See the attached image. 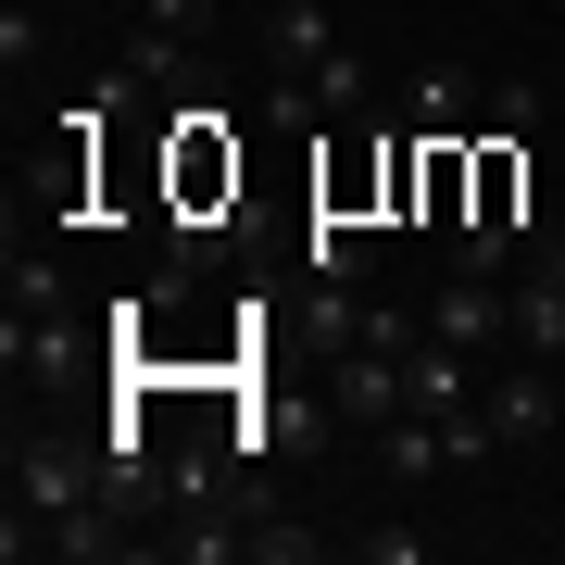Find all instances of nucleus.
Listing matches in <instances>:
<instances>
[{
	"instance_id": "nucleus-1",
	"label": "nucleus",
	"mask_w": 565,
	"mask_h": 565,
	"mask_svg": "<svg viewBox=\"0 0 565 565\" xmlns=\"http://www.w3.org/2000/svg\"><path fill=\"white\" fill-rule=\"evenodd\" d=\"M0 465H13V527H0V553H13V565H25V541H39L51 515L114 503L102 452H88V440H63V427H25V415H13V452H0Z\"/></svg>"
},
{
	"instance_id": "nucleus-2",
	"label": "nucleus",
	"mask_w": 565,
	"mask_h": 565,
	"mask_svg": "<svg viewBox=\"0 0 565 565\" xmlns=\"http://www.w3.org/2000/svg\"><path fill=\"white\" fill-rule=\"evenodd\" d=\"M427 340V315H403V302H364V327H352V352L327 364V403H340L352 427H390L403 415V352Z\"/></svg>"
},
{
	"instance_id": "nucleus-3",
	"label": "nucleus",
	"mask_w": 565,
	"mask_h": 565,
	"mask_svg": "<svg viewBox=\"0 0 565 565\" xmlns=\"http://www.w3.org/2000/svg\"><path fill=\"white\" fill-rule=\"evenodd\" d=\"M76 364H88L76 302H63V315H13V327H0V377H13V403H25V390H63Z\"/></svg>"
},
{
	"instance_id": "nucleus-4",
	"label": "nucleus",
	"mask_w": 565,
	"mask_h": 565,
	"mask_svg": "<svg viewBox=\"0 0 565 565\" xmlns=\"http://www.w3.org/2000/svg\"><path fill=\"white\" fill-rule=\"evenodd\" d=\"M352 39H340V25H327V0H264V76H327V63H340Z\"/></svg>"
},
{
	"instance_id": "nucleus-5",
	"label": "nucleus",
	"mask_w": 565,
	"mask_h": 565,
	"mask_svg": "<svg viewBox=\"0 0 565 565\" xmlns=\"http://www.w3.org/2000/svg\"><path fill=\"white\" fill-rule=\"evenodd\" d=\"M427 327H440V340H465V352L515 340V327H503V277H465V264H452V277L427 289Z\"/></svg>"
},
{
	"instance_id": "nucleus-6",
	"label": "nucleus",
	"mask_w": 565,
	"mask_h": 565,
	"mask_svg": "<svg viewBox=\"0 0 565 565\" xmlns=\"http://www.w3.org/2000/svg\"><path fill=\"white\" fill-rule=\"evenodd\" d=\"M478 403H490V427H503V452H541V440H553V377H541V352H527L515 377H490Z\"/></svg>"
},
{
	"instance_id": "nucleus-7",
	"label": "nucleus",
	"mask_w": 565,
	"mask_h": 565,
	"mask_svg": "<svg viewBox=\"0 0 565 565\" xmlns=\"http://www.w3.org/2000/svg\"><path fill=\"white\" fill-rule=\"evenodd\" d=\"M403 114H415V139H465V114H490V88H465L452 63H427V76L403 88Z\"/></svg>"
},
{
	"instance_id": "nucleus-8",
	"label": "nucleus",
	"mask_w": 565,
	"mask_h": 565,
	"mask_svg": "<svg viewBox=\"0 0 565 565\" xmlns=\"http://www.w3.org/2000/svg\"><path fill=\"white\" fill-rule=\"evenodd\" d=\"M377 465H390V478H440V465H452V440H440V415H390V440H377Z\"/></svg>"
},
{
	"instance_id": "nucleus-9",
	"label": "nucleus",
	"mask_w": 565,
	"mask_h": 565,
	"mask_svg": "<svg viewBox=\"0 0 565 565\" xmlns=\"http://www.w3.org/2000/svg\"><path fill=\"white\" fill-rule=\"evenodd\" d=\"M0 302H13V315H63V264L13 239V252H0Z\"/></svg>"
},
{
	"instance_id": "nucleus-10",
	"label": "nucleus",
	"mask_w": 565,
	"mask_h": 565,
	"mask_svg": "<svg viewBox=\"0 0 565 565\" xmlns=\"http://www.w3.org/2000/svg\"><path fill=\"white\" fill-rule=\"evenodd\" d=\"M315 553H327V527L277 515V503H252V565H315Z\"/></svg>"
},
{
	"instance_id": "nucleus-11",
	"label": "nucleus",
	"mask_w": 565,
	"mask_h": 565,
	"mask_svg": "<svg viewBox=\"0 0 565 565\" xmlns=\"http://www.w3.org/2000/svg\"><path fill=\"white\" fill-rule=\"evenodd\" d=\"M102 13H139V25H151V51H189V39L214 25V0H102Z\"/></svg>"
},
{
	"instance_id": "nucleus-12",
	"label": "nucleus",
	"mask_w": 565,
	"mask_h": 565,
	"mask_svg": "<svg viewBox=\"0 0 565 565\" xmlns=\"http://www.w3.org/2000/svg\"><path fill=\"white\" fill-rule=\"evenodd\" d=\"M302 264H315L327 289H352V277H364V252H352V226H340V214H315V239H302Z\"/></svg>"
},
{
	"instance_id": "nucleus-13",
	"label": "nucleus",
	"mask_w": 565,
	"mask_h": 565,
	"mask_svg": "<svg viewBox=\"0 0 565 565\" xmlns=\"http://www.w3.org/2000/svg\"><path fill=\"white\" fill-rule=\"evenodd\" d=\"M541 126V88H490V139H527Z\"/></svg>"
}]
</instances>
